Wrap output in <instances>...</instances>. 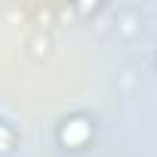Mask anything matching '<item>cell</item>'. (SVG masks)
I'll return each mask as SVG.
<instances>
[{"label":"cell","mask_w":157,"mask_h":157,"mask_svg":"<svg viewBox=\"0 0 157 157\" xmlns=\"http://www.w3.org/2000/svg\"><path fill=\"white\" fill-rule=\"evenodd\" d=\"M90 136H93V126H90V120H83V117L68 120V123L62 126V132H59V139H62L65 145H71V148H80Z\"/></svg>","instance_id":"1"},{"label":"cell","mask_w":157,"mask_h":157,"mask_svg":"<svg viewBox=\"0 0 157 157\" xmlns=\"http://www.w3.org/2000/svg\"><path fill=\"white\" fill-rule=\"evenodd\" d=\"M13 142H16L13 129H6L3 123H0V151H10V148H13Z\"/></svg>","instance_id":"2"}]
</instances>
